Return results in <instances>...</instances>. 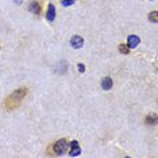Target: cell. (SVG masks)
<instances>
[{"mask_svg": "<svg viewBox=\"0 0 158 158\" xmlns=\"http://www.w3.org/2000/svg\"><path fill=\"white\" fill-rule=\"evenodd\" d=\"M26 93H27V89L26 88H20V89H16L15 92H12V95H10L8 98L6 99V103H4L6 110H14V108H16V107L19 106V103L24 99Z\"/></svg>", "mask_w": 158, "mask_h": 158, "instance_id": "6da1fadb", "label": "cell"}, {"mask_svg": "<svg viewBox=\"0 0 158 158\" xmlns=\"http://www.w3.org/2000/svg\"><path fill=\"white\" fill-rule=\"evenodd\" d=\"M68 149H69V143H68L66 139H58L54 146H53V150H54V153L57 154V156H61V154L66 153Z\"/></svg>", "mask_w": 158, "mask_h": 158, "instance_id": "7a4b0ae2", "label": "cell"}, {"mask_svg": "<svg viewBox=\"0 0 158 158\" xmlns=\"http://www.w3.org/2000/svg\"><path fill=\"white\" fill-rule=\"evenodd\" d=\"M70 150H69V156L70 157H76V156H80V153H81V149H80V146H78V142L77 141H73V142H70Z\"/></svg>", "mask_w": 158, "mask_h": 158, "instance_id": "3957f363", "label": "cell"}, {"mask_svg": "<svg viewBox=\"0 0 158 158\" xmlns=\"http://www.w3.org/2000/svg\"><path fill=\"white\" fill-rule=\"evenodd\" d=\"M70 45L73 46L74 49H80V48H82V45H84V38H81L80 35H74V37H72V39H70Z\"/></svg>", "mask_w": 158, "mask_h": 158, "instance_id": "277c9868", "label": "cell"}, {"mask_svg": "<svg viewBox=\"0 0 158 158\" xmlns=\"http://www.w3.org/2000/svg\"><path fill=\"white\" fill-rule=\"evenodd\" d=\"M28 10H30V12H33L34 15H41V12H42L41 4H39L38 2H31L30 4H28Z\"/></svg>", "mask_w": 158, "mask_h": 158, "instance_id": "5b68a950", "label": "cell"}, {"mask_svg": "<svg viewBox=\"0 0 158 158\" xmlns=\"http://www.w3.org/2000/svg\"><path fill=\"white\" fill-rule=\"evenodd\" d=\"M139 41H141L139 37H136V35H130V37L127 38V46L130 49H135L136 46L139 45Z\"/></svg>", "mask_w": 158, "mask_h": 158, "instance_id": "8992f818", "label": "cell"}, {"mask_svg": "<svg viewBox=\"0 0 158 158\" xmlns=\"http://www.w3.org/2000/svg\"><path fill=\"white\" fill-rule=\"evenodd\" d=\"M46 19H48V20H54L56 19V7L53 6V4H49V7H48Z\"/></svg>", "mask_w": 158, "mask_h": 158, "instance_id": "52a82bcc", "label": "cell"}, {"mask_svg": "<svg viewBox=\"0 0 158 158\" xmlns=\"http://www.w3.org/2000/svg\"><path fill=\"white\" fill-rule=\"evenodd\" d=\"M102 88L104 91H108V89L112 88V80H111V77H106L102 80Z\"/></svg>", "mask_w": 158, "mask_h": 158, "instance_id": "ba28073f", "label": "cell"}, {"mask_svg": "<svg viewBox=\"0 0 158 158\" xmlns=\"http://www.w3.org/2000/svg\"><path fill=\"white\" fill-rule=\"evenodd\" d=\"M157 120H158V118H157V115L156 114H150V115H147L146 116V124H149V126H154V124H157Z\"/></svg>", "mask_w": 158, "mask_h": 158, "instance_id": "9c48e42d", "label": "cell"}, {"mask_svg": "<svg viewBox=\"0 0 158 158\" xmlns=\"http://www.w3.org/2000/svg\"><path fill=\"white\" fill-rule=\"evenodd\" d=\"M119 52L122 54H128V53H130V48L126 44H122V45H119Z\"/></svg>", "mask_w": 158, "mask_h": 158, "instance_id": "30bf717a", "label": "cell"}, {"mask_svg": "<svg viewBox=\"0 0 158 158\" xmlns=\"http://www.w3.org/2000/svg\"><path fill=\"white\" fill-rule=\"evenodd\" d=\"M149 19H150V22L157 23V22H158V12H157V11L150 12V14H149Z\"/></svg>", "mask_w": 158, "mask_h": 158, "instance_id": "8fae6325", "label": "cell"}, {"mask_svg": "<svg viewBox=\"0 0 158 158\" xmlns=\"http://www.w3.org/2000/svg\"><path fill=\"white\" fill-rule=\"evenodd\" d=\"M74 3V0H61V4L64 7H68V6H72Z\"/></svg>", "mask_w": 158, "mask_h": 158, "instance_id": "7c38bea8", "label": "cell"}, {"mask_svg": "<svg viewBox=\"0 0 158 158\" xmlns=\"http://www.w3.org/2000/svg\"><path fill=\"white\" fill-rule=\"evenodd\" d=\"M78 72H80V73H84L85 72V66L82 65V64H78Z\"/></svg>", "mask_w": 158, "mask_h": 158, "instance_id": "4fadbf2b", "label": "cell"}]
</instances>
